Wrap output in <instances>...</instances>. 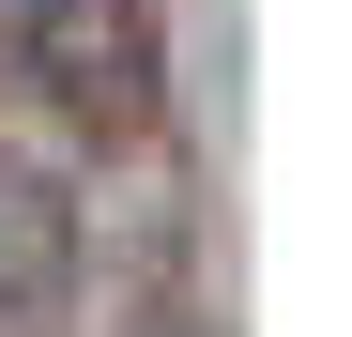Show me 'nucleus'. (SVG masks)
Masks as SVG:
<instances>
[{
  "label": "nucleus",
  "mask_w": 352,
  "mask_h": 337,
  "mask_svg": "<svg viewBox=\"0 0 352 337\" xmlns=\"http://www.w3.org/2000/svg\"><path fill=\"white\" fill-rule=\"evenodd\" d=\"M31 77L62 92L77 123L138 138V123H153V77H168V46H153V0H31Z\"/></svg>",
  "instance_id": "f257e3e1"
},
{
  "label": "nucleus",
  "mask_w": 352,
  "mask_h": 337,
  "mask_svg": "<svg viewBox=\"0 0 352 337\" xmlns=\"http://www.w3.org/2000/svg\"><path fill=\"white\" fill-rule=\"evenodd\" d=\"M62 276H77V215H62V184L0 153V322L62 307Z\"/></svg>",
  "instance_id": "f03ea898"
}]
</instances>
